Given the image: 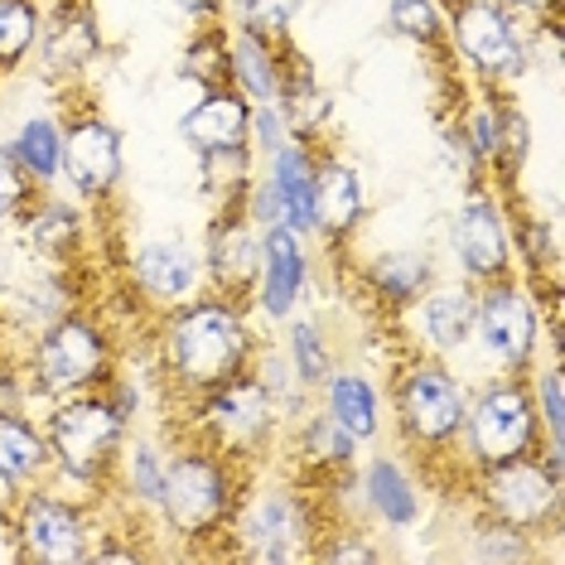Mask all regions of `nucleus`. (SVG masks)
Wrapping results in <instances>:
<instances>
[{
  "label": "nucleus",
  "instance_id": "obj_29",
  "mask_svg": "<svg viewBox=\"0 0 565 565\" xmlns=\"http://www.w3.org/2000/svg\"><path fill=\"white\" fill-rule=\"evenodd\" d=\"M295 455H300L305 469H315V473H324V479H333V473H343V469L353 465L358 440L329 416L324 406H319V411H310V416L300 420V426H295Z\"/></svg>",
  "mask_w": 565,
  "mask_h": 565
},
{
  "label": "nucleus",
  "instance_id": "obj_9",
  "mask_svg": "<svg viewBox=\"0 0 565 565\" xmlns=\"http://www.w3.org/2000/svg\"><path fill=\"white\" fill-rule=\"evenodd\" d=\"M473 339L498 372L532 367L536 343H542V319H536V300L522 290V280H483V290L473 295Z\"/></svg>",
  "mask_w": 565,
  "mask_h": 565
},
{
  "label": "nucleus",
  "instance_id": "obj_22",
  "mask_svg": "<svg viewBox=\"0 0 565 565\" xmlns=\"http://www.w3.org/2000/svg\"><path fill=\"white\" fill-rule=\"evenodd\" d=\"M363 280H367L372 300H377L382 310L402 315L435 286V262H430V252H416V247L411 252H382L363 266Z\"/></svg>",
  "mask_w": 565,
  "mask_h": 565
},
{
  "label": "nucleus",
  "instance_id": "obj_23",
  "mask_svg": "<svg viewBox=\"0 0 565 565\" xmlns=\"http://www.w3.org/2000/svg\"><path fill=\"white\" fill-rule=\"evenodd\" d=\"M363 223V184L343 160H315V233L349 237Z\"/></svg>",
  "mask_w": 565,
  "mask_h": 565
},
{
  "label": "nucleus",
  "instance_id": "obj_34",
  "mask_svg": "<svg viewBox=\"0 0 565 565\" xmlns=\"http://www.w3.org/2000/svg\"><path fill=\"white\" fill-rule=\"evenodd\" d=\"M286 363H290V377L295 387H324V377L333 372V353L324 343L310 319H295L290 333H286Z\"/></svg>",
  "mask_w": 565,
  "mask_h": 565
},
{
  "label": "nucleus",
  "instance_id": "obj_40",
  "mask_svg": "<svg viewBox=\"0 0 565 565\" xmlns=\"http://www.w3.org/2000/svg\"><path fill=\"white\" fill-rule=\"evenodd\" d=\"M34 199V184L20 174V164L0 150V223H10V217H24Z\"/></svg>",
  "mask_w": 565,
  "mask_h": 565
},
{
  "label": "nucleus",
  "instance_id": "obj_4",
  "mask_svg": "<svg viewBox=\"0 0 565 565\" xmlns=\"http://www.w3.org/2000/svg\"><path fill=\"white\" fill-rule=\"evenodd\" d=\"M227 532L237 536L247 561L280 565V561H310L319 551V536H324V522H319L310 493H300L290 483H266L242 493Z\"/></svg>",
  "mask_w": 565,
  "mask_h": 565
},
{
  "label": "nucleus",
  "instance_id": "obj_7",
  "mask_svg": "<svg viewBox=\"0 0 565 565\" xmlns=\"http://www.w3.org/2000/svg\"><path fill=\"white\" fill-rule=\"evenodd\" d=\"M392 406H396V426H402L411 445L445 449L465 430L469 396L440 358H411L392 382Z\"/></svg>",
  "mask_w": 565,
  "mask_h": 565
},
{
  "label": "nucleus",
  "instance_id": "obj_16",
  "mask_svg": "<svg viewBox=\"0 0 565 565\" xmlns=\"http://www.w3.org/2000/svg\"><path fill=\"white\" fill-rule=\"evenodd\" d=\"M131 280L160 310H174V305L194 300V290L203 286V256L189 247V242L150 237L131 252Z\"/></svg>",
  "mask_w": 565,
  "mask_h": 565
},
{
  "label": "nucleus",
  "instance_id": "obj_28",
  "mask_svg": "<svg viewBox=\"0 0 565 565\" xmlns=\"http://www.w3.org/2000/svg\"><path fill=\"white\" fill-rule=\"evenodd\" d=\"M24 233H30V247L54 266H68L78 256L83 242V213L73 209L68 199H30L24 209Z\"/></svg>",
  "mask_w": 565,
  "mask_h": 565
},
{
  "label": "nucleus",
  "instance_id": "obj_33",
  "mask_svg": "<svg viewBox=\"0 0 565 565\" xmlns=\"http://www.w3.org/2000/svg\"><path fill=\"white\" fill-rule=\"evenodd\" d=\"M164 465H170V459L160 455V445H150V440L121 445L117 473H121V488H126V493H131V503H136V508L160 512V493H164Z\"/></svg>",
  "mask_w": 565,
  "mask_h": 565
},
{
  "label": "nucleus",
  "instance_id": "obj_10",
  "mask_svg": "<svg viewBox=\"0 0 565 565\" xmlns=\"http://www.w3.org/2000/svg\"><path fill=\"white\" fill-rule=\"evenodd\" d=\"M473 493H479V508L488 522L518 526L526 536H536L542 526H556L561 518V479L542 465V455L483 469Z\"/></svg>",
  "mask_w": 565,
  "mask_h": 565
},
{
  "label": "nucleus",
  "instance_id": "obj_3",
  "mask_svg": "<svg viewBox=\"0 0 565 565\" xmlns=\"http://www.w3.org/2000/svg\"><path fill=\"white\" fill-rule=\"evenodd\" d=\"M44 440H49V455H54V469L63 479H73L78 488H102L117 479V459L126 445V416L107 392L58 396V406L49 411Z\"/></svg>",
  "mask_w": 565,
  "mask_h": 565
},
{
  "label": "nucleus",
  "instance_id": "obj_2",
  "mask_svg": "<svg viewBox=\"0 0 565 565\" xmlns=\"http://www.w3.org/2000/svg\"><path fill=\"white\" fill-rule=\"evenodd\" d=\"M242 493L247 488L237 479V455H227L217 445H189L164 465L160 512L174 536L203 542V536L227 532Z\"/></svg>",
  "mask_w": 565,
  "mask_h": 565
},
{
  "label": "nucleus",
  "instance_id": "obj_1",
  "mask_svg": "<svg viewBox=\"0 0 565 565\" xmlns=\"http://www.w3.org/2000/svg\"><path fill=\"white\" fill-rule=\"evenodd\" d=\"M160 349H164L170 377L199 396L242 377L256 358L247 319H242L237 300H227V295L174 305L170 319H164Z\"/></svg>",
  "mask_w": 565,
  "mask_h": 565
},
{
  "label": "nucleus",
  "instance_id": "obj_18",
  "mask_svg": "<svg viewBox=\"0 0 565 565\" xmlns=\"http://www.w3.org/2000/svg\"><path fill=\"white\" fill-rule=\"evenodd\" d=\"M256 262H262V233L247 223L242 203H223L203 252V271L223 286L227 300H237V290L256 286Z\"/></svg>",
  "mask_w": 565,
  "mask_h": 565
},
{
  "label": "nucleus",
  "instance_id": "obj_11",
  "mask_svg": "<svg viewBox=\"0 0 565 565\" xmlns=\"http://www.w3.org/2000/svg\"><path fill=\"white\" fill-rule=\"evenodd\" d=\"M455 49L469 58V68L488 83H512L526 73V49L518 15L503 0H455Z\"/></svg>",
  "mask_w": 565,
  "mask_h": 565
},
{
  "label": "nucleus",
  "instance_id": "obj_31",
  "mask_svg": "<svg viewBox=\"0 0 565 565\" xmlns=\"http://www.w3.org/2000/svg\"><path fill=\"white\" fill-rule=\"evenodd\" d=\"M6 156L20 164L24 179H34V184H54L58 160H63V126L54 117L20 121V131H15V140H10Z\"/></svg>",
  "mask_w": 565,
  "mask_h": 565
},
{
  "label": "nucleus",
  "instance_id": "obj_30",
  "mask_svg": "<svg viewBox=\"0 0 565 565\" xmlns=\"http://www.w3.org/2000/svg\"><path fill=\"white\" fill-rule=\"evenodd\" d=\"M10 305H15V319L24 329H49L54 319H63L73 310V286L68 276L58 271V266H49V271H30L20 280L15 290H10Z\"/></svg>",
  "mask_w": 565,
  "mask_h": 565
},
{
  "label": "nucleus",
  "instance_id": "obj_38",
  "mask_svg": "<svg viewBox=\"0 0 565 565\" xmlns=\"http://www.w3.org/2000/svg\"><path fill=\"white\" fill-rule=\"evenodd\" d=\"M473 556L479 561H526L532 556V536L503 522H483L473 532Z\"/></svg>",
  "mask_w": 565,
  "mask_h": 565
},
{
  "label": "nucleus",
  "instance_id": "obj_27",
  "mask_svg": "<svg viewBox=\"0 0 565 565\" xmlns=\"http://www.w3.org/2000/svg\"><path fill=\"white\" fill-rule=\"evenodd\" d=\"M227 73H233L237 93L247 102H276L280 93V54L271 40H262V34L252 30H233L227 34Z\"/></svg>",
  "mask_w": 565,
  "mask_h": 565
},
{
  "label": "nucleus",
  "instance_id": "obj_17",
  "mask_svg": "<svg viewBox=\"0 0 565 565\" xmlns=\"http://www.w3.org/2000/svg\"><path fill=\"white\" fill-rule=\"evenodd\" d=\"M102 54V34H97V15L87 0H58L54 15H44L40 30V63L49 78H78Z\"/></svg>",
  "mask_w": 565,
  "mask_h": 565
},
{
  "label": "nucleus",
  "instance_id": "obj_13",
  "mask_svg": "<svg viewBox=\"0 0 565 565\" xmlns=\"http://www.w3.org/2000/svg\"><path fill=\"white\" fill-rule=\"evenodd\" d=\"M449 252H455L459 271L469 280H498L512 276V237H508V217L498 209V199L469 194L459 203L455 223H449Z\"/></svg>",
  "mask_w": 565,
  "mask_h": 565
},
{
  "label": "nucleus",
  "instance_id": "obj_14",
  "mask_svg": "<svg viewBox=\"0 0 565 565\" xmlns=\"http://www.w3.org/2000/svg\"><path fill=\"white\" fill-rule=\"evenodd\" d=\"M58 174L78 189L83 199H107L121 184V136L102 117H78L63 131Z\"/></svg>",
  "mask_w": 565,
  "mask_h": 565
},
{
  "label": "nucleus",
  "instance_id": "obj_8",
  "mask_svg": "<svg viewBox=\"0 0 565 565\" xmlns=\"http://www.w3.org/2000/svg\"><path fill=\"white\" fill-rule=\"evenodd\" d=\"M10 536L20 542L24 561L40 565H78L93 561V522L87 508L73 498H58L49 488H20L10 498Z\"/></svg>",
  "mask_w": 565,
  "mask_h": 565
},
{
  "label": "nucleus",
  "instance_id": "obj_37",
  "mask_svg": "<svg viewBox=\"0 0 565 565\" xmlns=\"http://www.w3.org/2000/svg\"><path fill=\"white\" fill-rule=\"evenodd\" d=\"M184 68L189 78H199L203 87H217L227 78V34L223 30H203L184 54Z\"/></svg>",
  "mask_w": 565,
  "mask_h": 565
},
{
  "label": "nucleus",
  "instance_id": "obj_24",
  "mask_svg": "<svg viewBox=\"0 0 565 565\" xmlns=\"http://www.w3.org/2000/svg\"><path fill=\"white\" fill-rule=\"evenodd\" d=\"M319 392H324V411L358 445L382 435V392L372 387V377H363L353 367H333Z\"/></svg>",
  "mask_w": 565,
  "mask_h": 565
},
{
  "label": "nucleus",
  "instance_id": "obj_25",
  "mask_svg": "<svg viewBox=\"0 0 565 565\" xmlns=\"http://www.w3.org/2000/svg\"><path fill=\"white\" fill-rule=\"evenodd\" d=\"M363 498H367V512L377 522H387L392 532H406L416 526L420 518V493H416V479L396 465L392 455H372L367 469H363Z\"/></svg>",
  "mask_w": 565,
  "mask_h": 565
},
{
  "label": "nucleus",
  "instance_id": "obj_21",
  "mask_svg": "<svg viewBox=\"0 0 565 565\" xmlns=\"http://www.w3.org/2000/svg\"><path fill=\"white\" fill-rule=\"evenodd\" d=\"M473 295L469 286H430L411 305V324L430 353H459L473 339Z\"/></svg>",
  "mask_w": 565,
  "mask_h": 565
},
{
  "label": "nucleus",
  "instance_id": "obj_32",
  "mask_svg": "<svg viewBox=\"0 0 565 565\" xmlns=\"http://www.w3.org/2000/svg\"><path fill=\"white\" fill-rule=\"evenodd\" d=\"M44 6L40 0H0V73H15L40 49Z\"/></svg>",
  "mask_w": 565,
  "mask_h": 565
},
{
  "label": "nucleus",
  "instance_id": "obj_19",
  "mask_svg": "<svg viewBox=\"0 0 565 565\" xmlns=\"http://www.w3.org/2000/svg\"><path fill=\"white\" fill-rule=\"evenodd\" d=\"M280 209V223L290 233H315V150L305 136H290L280 150H271V174H266Z\"/></svg>",
  "mask_w": 565,
  "mask_h": 565
},
{
  "label": "nucleus",
  "instance_id": "obj_6",
  "mask_svg": "<svg viewBox=\"0 0 565 565\" xmlns=\"http://www.w3.org/2000/svg\"><path fill=\"white\" fill-rule=\"evenodd\" d=\"M30 372H34V387H40L44 396H54V402L58 396L97 392L102 382L111 377V339L87 315L68 310L49 329L34 333Z\"/></svg>",
  "mask_w": 565,
  "mask_h": 565
},
{
  "label": "nucleus",
  "instance_id": "obj_42",
  "mask_svg": "<svg viewBox=\"0 0 565 565\" xmlns=\"http://www.w3.org/2000/svg\"><path fill=\"white\" fill-rule=\"evenodd\" d=\"M503 6L512 10V15H532V20H551L556 15L561 0H503Z\"/></svg>",
  "mask_w": 565,
  "mask_h": 565
},
{
  "label": "nucleus",
  "instance_id": "obj_12",
  "mask_svg": "<svg viewBox=\"0 0 565 565\" xmlns=\"http://www.w3.org/2000/svg\"><path fill=\"white\" fill-rule=\"evenodd\" d=\"M276 420H280L276 396L252 377V367L242 372V377L223 382V387L203 392V402H199V426H203V435H209L203 445H217L237 459L256 455V445L276 430Z\"/></svg>",
  "mask_w": 565,
  "mask_h": 565
},
{
  "label": "nucleus",
  "instance_id": "obj_35",
  "mask_svg": "<svg viewBox=\"0 0 565 565\" xmlns=\"http://www.w3.org/2000/svg\"><path fill=\"white\" fill-rule=\"evenodd\" d=\"M227 6H233V15H237V30H252V34H262V40L276 44L290 34V24L305 10V0H227Z\"/></svg>",
  "mask_w": 565,
  "mask_h": 565
},
{
  "label": "nucleus",
  "instance_id": "obj_43",
  "mask_svg": "<svg viewBox=\"0 0 565 565\" xmlns=\"http://www.w3.org/2000/svg\"><path fill=\"white\" fill-rule=\"evenodd\" d=\"M174 10H184L189 20H213L217 10H223V0H170Z\"/></svg>",
  "mask_w": 565,
  "mask_h": 565
},
{
  "label": "nucleus",
  "instance_id": "obj_20",
  "mask_svg": "<svg viewBox=\"0 0 565 565\" xmlns=\"http://www.w3.org/2000/svg\"><path fill=\"white\" fill-rule=\"evenodd\" d=\"M179 131L184 140L199 150H217V146H242L252 131V102L237 93V87H203V97L194 107L184 111V121H179Z\"/></svg>",
  "mask_w": 565,
  "mask_h": 565
},
{
  "label": "nucleus",
  "instance_id": "obj_15",
  "mask_svg": "<svg viewBox=\"0 0 565 565\" xmlns=\"http://www.w3.org/2000/svg\"><path fill=\"white\" fill-rule=\"evenodd\" d=\"M305 286H310V252L305 237L290 233L286 223L266 227L262 233V262H256V305L271 319H290L300 305Z\"/></svg>",
  "mask_w": 565,
  "mask_h": 565
},
{
  "label": "nucleus",
  "instance_id": "obj_26",
  "mask_svg": "<svg viewBox=\"0 0 565 565\" xmlns=\"http://www.w3.org/2000/svg\"><path fill=\"white\" fill-rule=\"evenodd\" d=\"M49 469H54V455H49L44 430L30 426L20 411L0 406V479L10 488H30V483H40Z\"/></svg>",
  "mask_w": 565,
  "mask_h": 565
},
{
  "label": "nucleus",
  "instance_id": "obj_36",
  "mask_svg": "<svg viewBox=\"0 0 565 565\" xmlns=\"http://www.w3.org/2000/svg\"><path fill=\"white\" fill-rule=\"evenodd\" d=\"M387 20L402 40H416V44H440V34H445L440 0H392Z\"/></svg>",
  "mask_w": 565,
  "mask_h": 565
},
{
  "label": "nucleus",
  "instance_id": "obj_5",
  "mask_svg": "<svg viewBox=\"0 0 565 565\" xmlns=\"http://www.w3.org/2000/svg\"><path fill=\"white\" fill-rule=\"evenodd\" d=\"M465 445L473 473L512 465V459L536 455L542 440V416H536L532 382H522V372H503V377L483 382L479 396L465 411Z\"/></svg>",
  "mask_w": 565,
  "mask_h": 565
},
{
  "label": "nucleus",
  "instance_id": "obj_39",
  "mask_svg": "<svg viewBox=\"0 0 565 565\" xmlns=\"http://www.w3.org/2000/svg\"><path fill=\"white\" fill-rule=\"evenodd\" d=\"M532 396H536V416H542L546 445H561V435H565V416H561V372L546 367L542 377L532 382Z\"/></svg>",
  "mask_w": 565,
  "mask_h": 565
},
{
  "label": "nucleus",
  "instance_id": "obj_41",
  "mask_svg": "<svg viewBox=\"0 0 565 565\" xmlns=\"http://www.w3.org/2000/svg\"><path fill=\"white\" fill-rule=\"evenodd\" d=\"M247 136H256L262 156H271V150L286 146V140H290V126H286V117H280L276 102H262V107L252 111V131H247Z\"/></svg>",
  "mask_w": 565,
  "mask_h": 565
}]
</instances>
